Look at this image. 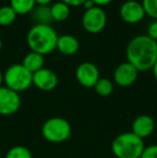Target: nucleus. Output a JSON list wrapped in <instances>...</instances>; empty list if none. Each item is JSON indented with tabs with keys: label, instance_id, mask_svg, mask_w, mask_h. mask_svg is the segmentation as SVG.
I'll list each match as a JSON object with an SVG mask.
<instances>
[{
	"label": "nucleus",
	"instance_id": "obj_1",
	"mask_svg": "<svg viewBox=\"0 0 157 158\" xmlns=\"http://www.w3.org/2000/svg\"><path fill=\"white\" fill-rule=\"evenodd\" d=\"M126 58L139 72L152 70L157 60V42L147 35H137L126 48Z\"/></svg>",
	"mask_w": 157,
	"mask_h": 158
},
{
	"label": "nucleus",
	"instance_id": "obj_2",
	"mask_svg": "<svg viewBox=\"0 0 157 158\" xmlns=\"http://www.w3.org/2000/svg\"><path fill=\"white\" fill-rule=\"evenodd\" d=\"M57 39L58 35L51 25L36 24L27 33V44L29 48L43 56L56 48Z\"/></svg>",
	"mask_w": 157,
	"mask_h": 158
},
{
	"label": "nucleus",
	"instance_id": "obj_3",
	"mask_svg": "<svg viewBox=\"0 0 157 158\" xmlns=\"http://www.w3.org/2000/svg\"><path fill=\"white\" fill-rule=\"evenodd\" d=\"M145 145L131 131L123 132L113 140L111 150L116 158H140Z\"/></svg>",
	"mask_w": 157,
	"mask_h": 158
},
{
	"label": "nucleus",
	"instance_id": "obj_4",
	"mask_svg": "<svg viewBox=\"0 0 157 158\" xmlns=\"http://www.w3.org/2000/svg\"><path fill=\"white\" fill-rule=\"evenodd\" d=\"M43 138L51 143H63L72 133L70 123L63 117H51L43 123L41 128Z\"/></svg>",
	"mask_w": 157,
	"mask_h": 158
},
{
	"label": "nucleus",
	"instance_id": "obj_5",
	"mask_svg": "<svg viewBox=\"0 0 157 158\" xmlns=\"http://www.w3.org/2000/svg\"><path fill=\"white\" fill-rule=\"evenodd\" d=\"M3 83L6 87L19 94L32 85V73L22 64H14L3 73Z\"/></svg>",
	"mask_w": 157,
	"mask_h": 158
},
{
	"label": "nucleus",
	"instance_id": "obj_6",
	"mask_svg": "<svg viewBox=\"0 0 157 158\" xmlns=\"http://www.w3.org/2000/svg\"><path fill=\"white\" fill-rule=\"evenodd\" d=\"M107 14L100 6H94L85 10L82 15V26L92 35L101 32L107 26Z\"/></svg>",
	"mask_w": 157,
	"mask_h": 158
},
{
	"label": "nucleus",
	"instance_id": "obj_7",
	"mask_svg": "<svg viewBox=\"0 0 157 158\" xmlns=\"http://www.w3.org/2000/svg\"><path fill=\"white\" fill-rule=\"evenodd\" d=\"M22 100L19 94L6 86L0 87V115L10 116L19 110Z\"/></svg>",
	"mask_w": 157,
	"mask_h": 158
},
{
	"label": "nucleus",
	"instance_id": "obj_8",
	"mask_svg": "<svg viewBox=\"0 0 157 158\" xmlns=\"http://www.w3.org/2000/svg\"><path fill=\"white\" fill-rule=\"evenodd\" d=\"M76 79L78 83L83 87L94 88L95 84L100 79L98 67L89 61L80 64L76 70Z\"/></svg>",
	"mask_w": 157,
	"mask_h": 158
},
{
	"label": "nucleus",
	"instance_id": "obj_9",
	"mask_svg": "<svg viewBox=\"0 0 157 158\" xmlns=\"http://www.w3.org/2000/svg\"><path fill=\"white\" fill-rule=\"evenodd\" d=\"M119 16L127 24H137L145 17V12L141 2L127 0L119 8Z\"/></svg>",
	"mask_w": 157,
	"mask_h": 158
},
{
	"label": "nucleus",
	"instance_id": "obj_10",
	"mask_svg": "<svg viewBox=\"0 0 157 158\" xmlns=\"http://www.w3.org/2000/svg\"><path fill=\"white\" fill-rule=\"evenodd\" d=\"M138 74L139 71L137 70L136 67H134L128 61H125V63L119 64L114 70V83L121 87H128L137 81Z\"/></svg>",
	"mask_w": 157,
	"mask_h": 158
},
{
	"label": "nucleus",
	"instance_id": "obj_11",
	"mask_svg": "<svg viewBox=\"0 0 157 158\" xmlns=\"http://www.w3.org/2000/svg\"><path fill=\"white\" fill-rule=\"evenodd\" d=\"M32 85L42 92H51L58 85V77L51 69L42 68L32 74Z\"/></svg>",
	"mask_w": 157,
	"mask_h": 158
},
{
	"label": "nucleus",
	"instance_id": "obj_12",
	"mask_svg": "<svg viewBox=\"0 0 157 158\" xmlns=\"http://www.w3.org/2000/svg\"><path fill=\"white\" fill-rule=\"evenodd\" d=\"M155 130V122L150 115L141 114L134 118L131 125V132L140 139L150 137Z\"/></svg>",
	"mask_w": 157,
	"mask_h": 158
},
{
	"label": "nucleus",
	"instance_id": "obj_13",
	"mask_svg": "<svg viewBox=\"0 0 157 158\" xmlns=\"http://www.w3.org/2000/svg\"><path fill=\"white\" fill-rule=\"evenodd\" d=\"M80 48V42L74 35H58L56 43V50L66 56H71L78 53Z\"/></svg>",
	"mask_w": 157,
	"mask_h": 158
},
{
	"label": "nucleus",
	"instance_id": "obj_14",
	"mask_svg": "<svg viewBox=\"0 0 157 158\" xmlns=\"http://www.w3.org/2000/svg\"><path fill=\"white\" fill-rule=\"evenodd\" d=\"M30 19L36 24H41V25H51L53 22L52 14H51V6H40L36 4L32 11L29 13Z\"/></svg>",
	"mask_w": 157,
	"mask_h": 158
},
{
	"label": "nucleus",
	"instance_id": "obj_15",
	"mask_svg": "<svg viewBox=\"0 0 157 158\" xmlns=\"http://www.w3.org/2000/svg\"><path fill=\"white\" fill-rule=\"evenodd\" d=\"M22 64H23L29 72H31L32 74H34L35 72L39 71L40 69L44 68L43 67L44 66V56L41 54H39V53L30 51L27 55H25Z\"/></svg>",
	"mask_w": 157,
	"mask_h": 158
},
{
	"label": "nucleus",
	"instance_id": "obj_16",
	"mask_svg": "<svg viewBox=\"0 0 157 158\" xmlns=\"http://www.w3.org/2000/svg\"><path fill=\"white\" fill-rule=\"evenodd\" d=\"M71 9L69 6L61 1H57L51 6V14L55 22H64L70 16Z\"/></svg>",
	"mask_w": 157,
	"mask_h": 158
},
{
	"label": "nucleus",
	"instance_id": "obj_17",
	"mask_svg": "<svg viewBox=\"0 0 157 158\" xmlns=\"http://www.w3.org/2000/svg\"><path fill=\"white\" fill-rule=\"evenodd\" d=\"M36 4L35 0H10V6L16 14H29Z\"/></svg>",
	"mask_w": 157,
	"mask_h": 158
},
{
	"label": "nucleus",
	"instance_id": "obj_18",
	"mask_svg": "<svg viewBox=\"0 0 157 158\" xmlns=\"http://www.w3.org/2000/svg\"><path fill=\"white\" fill-rule=\"evenodd\" d=\"M95 92L101 97H109L114 90V83L109 79L100 77L94 86Z\"/></svg>",
	"mask_w": 157,
	"mask_h": 158
},
{
	"label": "nucleus",
	"instance_id": "obj_19",
	"mask_svg": "<svg viewBox=\"0 0 157 158\" xmlns=\"http://www.w3.org/2000/svg\"><path fill=\"white\" fill-rule=\"evenodd\" d=\"M16 12L11 6H3L0 8V25L9 26L16 19Z\"/></svg>",
	"mask_w": 157,
	"mask_h": 158
},
{
	"label": "nucleus",
	"instance_id": "obj_20",
	"mask_svg": "<svg viewBox=\"0 0 157 158\" xmlns=\"http://www.w3.org/2000/svg\"><path fill=\"white\" fill-rule=\"evenodd\" d=\"M4 158H32V154L29 148L26 146L16 145L11 148L6 152Z\"/></svg>",
	"mask_w": 157,
	"mask_h": 158
},
{
	"label": "nucleus",
	"instance_id": "obj_21",
	"mask_svg": "<svg viewBox=\"0 0 157 158\" xmlns=\"http://www.w3.org/2000/svg\"><path fill=\"white\" fill-rule=\"evenodd\" d=\"M141 4L144 9L145 15L157 21V0H142Z\"/></svg>",
	"mask_w": 157,
	"mask_h": 158
},
{
	"label": "nucleus",
	"instance_id": "obj_22",
	"mask_svg": "<svg viewBox=\"0 0 157 158\" xmlns=\"http://www.w3.org/2000/svg\"><path fill=\"white\" fill-rule=\"evenodd\" d=\"M140 158H157V144L145 146Z\"/></svg>",
	"mask_w": 157,
	"mask_h": 158
},
{
	"label": "nucleus",
	"instance_id": "obj_23",
	"mask_svg": "<svg viewBox=\"0 0 157 158\" xmlns=\"http://www.w3.org/2000/svg\"><path fill=\"white\" fill-rule=\"evenodd\" d=\"M147 37L153 39L154 41L157 42V21H154L150 26L147 27Z\"/></svg>",
	"mask_w": 157,
	"mask_h": 158
},
{
	"label": "nucleus",
	"instance_id": "obj_24",
	"mask_svg": "<svg viewBox=\"0 0 157 158\" xmlns=\"http://www.w3.org/2000/svg\"><path fill=\"white\" fill-rule=\"evenodd\" d=\"M59 1L64 2L67 6H69L70 8L71 6H83V3L85 2V0H59Z\"/></svg>",
	"mask_w": 157,
	"mask_h": 158
},
{
	"label": "nucleus",
	"instance_id": "obj_25",
	"mask_svg": "<svg viewBox=\"0 0 157 158\" xmlns=\"http://www.w3.org/2000/svg\"><path fill=\"white\" fill-rule=\"evenodd\" d=\"M93 2L95 3V6H107V4L111 3L112 0H92Z\"/></svg>",
	"mask_w": 157,
	"mask_h": 158
},
{
	"label": "nucleus",
	"instance_id": "obj_26",
	"mask_svg": "<svg viewBox=\"0 0 157 158\" xmlns=\"http://www.w3.org/2000/svg\"><path fill=\"white\" fill-rule=\"evenodd\" d=\"M83 6L85 8V10H87V9L94 8V6H95V3L92 0H85V2L83 3Z\"/></svg>",
	"mask_w": 157,
	"mask_h": 158
},
{
	"label": "nucleus",
	"instance_id": "obj_27",
	"mask_svg": "<svg viewBox=\"0 0 157 158\" xmlns=\"http://www.w3.org/2000/svg\"><path fill=\"white\" fill-rule=\"evenodd\" d=\"M37 4H40V6H48L53 0H35Z\"/></svg>",
	"mask_w": 157,
	"mask_h": 158
},
{
	"label": "nucleus",
	"instance_id": "obj_28",
	"mask_svg": "<svg viewBox=\"0 0 157 158\" xmlns=\"http://www.w3.org/2000/svg\"><path fill=\"white\" fill-rule=\"evenodd\" d=\"M152 71H153V75H154V77H155V80L157 81V60L155 61V64H154L153 68H152Z\"/></svg>",
	"mask_w": 157,
	"mask_h": 158
},
{
	"label": "nucleus",
	"instance_id": "obj_29",
	"mask_svg": "<svg viewBox=\"0 0 157 158\" xmlns=\"http://www.w3.org/2000/svg\"><path fill=\"white\" fill-rule=\"evenodd\" d=\"M2 83H3V73L0 70V87L2 86Z\"/></svg>",
	"mask_w": 157,
	"mask_h": 158
},
{
	"label": "nucleus",
	"instance_id": "obj_30",
	"mask_svg": "<svg viewBox=\"0 0 157 158\" xmlns=\"http://www.w3.org/2000/svg\"><path fill=\"white\" fill-rule=\"evenodd\" d=\"M1 48H2V40L0 39V51H1Z\"/></svg>",
	"mask_w": 157,
	"mask_h": 158
}]
</instances>
